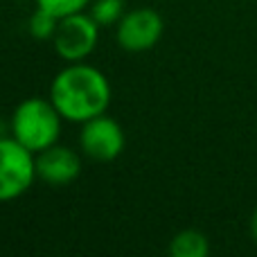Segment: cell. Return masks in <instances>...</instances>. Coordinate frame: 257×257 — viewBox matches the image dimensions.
Listing matches in <instances>:
<instances>
[{
  "mask_svg": "<svg viewBox=\"0 0 257 257\" xmlns=\"http://www.w3.org/2000/svg\"><path fill=\"white\" fill-rule=\"evenodd\" d=\"M113 99L111 81L99 68L86 61L66 63L50 84V102L66 122L84 124L108 111Z\"/></svg>",
  "mask_w": 257,
  "mask_h": 257,
  "instance_id": "1",
  "label": "cell"
},
{
  "mask_svg": "<svg viewBox=\"0 0 257 257\" xmlns=\"http://www.w3.org/2000/svg\"><path fill=\"white\" fill-rule=\"evenodd\" d=\"M63 122L66 120L57 111V106L50 102V97H30L23 99L14 108L12 122H9V136L16 138L32 154H39L59 142Z\"/></svg>",
  "mask_w": 257,
  "mask_h": 257,
  "instance_id": "2",
  "label": "cell"
},
{
  "mask_svg": "<svg viewBox=\"0 0 257 257\" xmlns=\"http://www.w3.org/2000/svg\"><path fill=\"white\" fill-rule=\"evenodd\" d=\"M36 181V154L16 138L0 136V203L21 199Z\"/></svg>",
  "mask_w": 257,
  "mask_h": 257,
  "instance_id": "3",
  "label": "cell"
},
{
  "mask_svg": "<svg viewBox=\"0 0 257 257\" xmlns=\"http://www.w3.org/2000/svg\"><path fill=\"white\" fill-rule=\"evenodd\" d=\"M99 30L102 27L93 21V16L88 12L61 18L57 25V32L52 36L54 52L66 63L86 61L93 54V50L97 48Z\"/></svg>",
  "mask_w": 257,
  "mask_h": 257,
  "instance_id": "4",
  "label": "cell"
},
{
  "mask_svg": "<svg viewBox=\"0 0 257 257\" xmlns=\"http://www.w3.org/2000/svg\"><path fill=\"white\" fill-rule=\"evenodd\" d=\"M124 145V128L117 120L108 117L106 113L81 124L79 149L86 158L95 160V163H111V160L120 158Z\"/></svg>",
  "mask_w": 257,
  "mask_h": 257,
  "instance_id": "5",
  "label": "cell"
},
{
  "mask_svg": "<svg viewBox=\"0 0 257 257\" xmlns=\"http://www.w3.org/2000/svg\"><path fill=\"white\" fill-rule=\"evenodd\" d=\"M165 21L156 9L138 7L126 12L115 25L117 45L126 52H147L163 39Z\"/></svg>",
  "mask_w": 257,
  "mask_h": 257,
  "instance_id": "6",
  "label": "cell"
},
{
  "mask_svg": "<svg viewBox=\"0 0 257 257\" xmlns=\"http://www.w3.org/2000/svg\"><path fill=\"white\" fill-rule=\"evenodd\" d=\"M81 174V156L63 145H52L36 154V176L52 187H66Z\"/></svg>",
  "mask_w": 257,
  "mask_h": 257,
  "instance_id": "7",
  "label": "cell"
},
{
  "mask_svg": "<svg viewBox=\"0 0 257 257\" xmlns=\"http://www.w3.org/2000/svg\"><path fill=\"white\" fill-rule=\"evenodd\" d=\"M210 253V241L201 230L187 228L172 237L169 255L172 257H205Z\"/></svg>",
  "mask_w": 257,
  "mask_h": 257,
  "instance_id": "8",
  "label": "cell"
},
{
  "mask_svg": "<svg viewBox=\"0 0 257 257\" xmlns=\"http://www.w3.org/2000/svg\"><path fill=\"white\" fill-rule=\"evenodd\" d=\"M88 14L99 27H113L124 16V0H93Z\"/></svg>",
  "mask_w": 257,
  "mask_h": 257,
  "instance_id": "9",
  "label": "cell"
},
{
  "mask_svg": "<svg viewBox=\"0 0 257 257\" xmlns=\"http://www.w3.org/2000/svg\"><path fill=\"white\" fill-rule=\"evenodd\" d=\"M36 7L43 9V12L52 14L57 21L66 16H72V14H81L90 7L93 0H34Z\"/></svg>",
  "mask_w": 257,
  "mask_h": 257,
  "instance_id": "10",
  "label": "cell"
},
{
  "mask_svg": "<svg viewBox=\"0 0 257 257\" xmlns=\"http://www.w3.org/2000/svg\"><path fill=\"white\" fill-rule=\"evenodd\" d=\"M57 25H59V21L52 14L36 7V12L32 14L30 21H27V32H30L36 41H52L54 32H57Z\"/></svg>",
  "mask_w": 257,
  "mask_h": 257,
  "instance_id": "11",
  "label": "cell"
},
{
  "mask_svg": "<svg viewBox=\"0 0 257 257\" xmlns=\"http://www.w3.org/2000/svg\"><path fill=\"white\" fill-rule=\"evenodd\" d=\"M250 235H253V239L257 244V210L253 212V217H250Z\"/></svg>",
  "mask_w": 257,
  "mask_h": 257,
  "instance_id": "12",
  "label": "cell"
}]
</instances>
